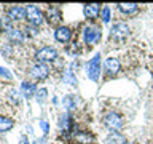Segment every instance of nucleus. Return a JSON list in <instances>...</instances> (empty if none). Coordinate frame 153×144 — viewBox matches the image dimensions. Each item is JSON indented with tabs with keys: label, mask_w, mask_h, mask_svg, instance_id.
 I'll return each mask as SVG.
<instances>
[{
	"label": "nucleus",
	"mask_w": 153,
	"mask_h": 144,
	"mask_svg": "<svg viewBox=\"0 0 153 144\" xmlns=\"http://www.w3.org/2000/svg\"><path fill=\"white\" fill-rule=\"evenodd\" d=\"M69 114H62L61 115V122H59V125H61V128H64V130H67L70 127V122H69Z\"/></svg>",
	"instance_id": "nucleus-21"
},
{
	"label": "nucleus",
	"mask_w": 153,
	"mask_h": 144,
	"mask_svg": "<svg viewBox=\"0 0 153 144\" xmlns=\"http://www.w3.org/2000/svg\"><path fill=\"white\" fill-rule=\"evenodd\" d=\"M128 34H129V27L124 22H118L112 27V37L113 38H126Z\"/></svg>",
	"instance_id": "nucleus-9"
},
{
	"label": "nucleus",
	"mask_w": 153,
	"mask_h": 144,
	"mask_svg": "<svg viewBox=\"0 0 153 144\" xmlns=\"http://www.w3.org/2000/svg\"><path fill=\"white\" fill-rule=\"evenodd\" d=\"M64 80L69 82L70 85H75V83H76V79L74 77V70H67L65 75H64Z\"/></svg>",
	"instance_id": "nucleus-22"
},
{
	"label": "nucleus",
	"mask_w": 153,
	"mask_h": 144,
	"mask_svg": "<svg viewBox=\"0 0 153 144\" xmlns=\"http://www.w3.org/2000/svg\"><path fill=\"white\" fill-rule=\"evenodd\" d=\"M0 29H3V31L10 32L11 29H14V27H13V21H11V19H10L8 16L0 18Z\"/></svg>",
	"instance_id": "nucleus-18"
},
{
	"label": "nucleus",
	"mask_w": 153,
	"mask_h": 144,
	"mask_svg": "<svg viewBox=\"0 0 153 144\" xmlns=\"http://www.w3.org/2000/svg\"><path fill=\"white\" fill-rule=\"evenodd\" d=\"M0 75H3V77H7V79H10V74L7 72V69H3V67H0Z\"/></svg>",
	"instance_id": "nucleus-26"
},
{
	"label": "nucleus",
	"mask_w": 153,
	"mask_h": 144,
	"mask_svg": "<svg viewBox=\"0 0 153 144\" xmlns=\"http://www.w3.org/2000/svg\"><path fill=\"white\" fill-rule=\"evenodd\" d=\"M35 85L30 83V82H22V85H21V91H22V94L26 96V99L29 98H32L33 93H35Z\"/></svg>",
	"instance_id": "nucleus-14"
},
{
	"label": "nucleus",
	"mask_w": 153,
	"mask_h": 144,
	"mask_svg": "<svg viewBox=\"0 0 153 144\" xmlns=\"http://www.w3.org/2000/svg\"><path fill=\"white\" fill-rule=\"evenodd\" d=\"M46 94H48V90L46 88H40L37 91V101L40 104H43V103H45V99H46Z\"/></svg>",
	"instance_id": "nucleus-20"
},
{
	"label": "nucleus",
	"mask_w": 153,
	"mask_h": 144,
	"mask_svg": "<svg viewBox=\"0 0 153 144\" xmlns=\"http://www.w3.org/2000/svg\"><path fill=\"white\" fill-rule=\"evenodd\" d=\"M26 14H27L26 18H27V21H29L30 26L38 27L43 22V13L38 7H35V5H27L26 7Z\"/></svg>",
	"instance_id": "nucleus-1"
},
{
	"label": "nucleus",
	"mask_w": 153,
	"mask_h": 144,
	"mask_svg": "<svg viewBox=\"0 0 153 144\" xmlns=\"http://www.w3.org/2000/svg\"><path fill=\"white\" fill-rule=\"evenodd\" d=\"M46 19L51 26H57L61 22V10L57 7H50L46 11Z\"/></svg>",
	"instance_id": "nucleus-10"
},
{
	"label": "nucleus",
	"mask_w": 153,
	"mask_h": 144,
	"mask_svg": "<svg viewBox=\"0 0 153 144\" xmlns=\"http://www.w3.org/2000/svg\"><path fill=\"white\" fill-rule=\"evenodd\" d=\"M105 144H126V138H124L123 134H120L118 131H113V133L108 134Z\"/></svg>",
	"instance_id": "nucleus-13"
},
{
	"label": "nucleus",
	"mask_w": 153,
	"mask_h": 144,
	"mask_svg": "<svg viewBox=\"0 0 153 144\" xmlns=\"http://www.w3.org/2000/svg\"><path fill=\"white\" fill-rule=\"evenodd\" d=\"M99 74H100V55L97 53V55L88 62V77L93 82H96L99 79Z\"/></svg>",
	"instance_id": "nucleus-3"
},
{
	"label": "nucleus",
	"mask_w": 153,
	"mask_h": 144,
	"mask_svg": "<svg viewBox=\"0 0 153 144\" xmlns=\"http://www.w3.org/2000/svg\"><path fill=\"white\" fill-rule=\"evenodd\" d=\"M19 144H30V142H29V139H27L26 134H22V136H21V139H19Z\"/></svg>",
	"instance_id": "nucleus-25"
},
{
	"label": "nucleus",
	"mask_w": 153,
	"mask_h": 144,
	"mask_svg": "<svg viewBox=\"0 0 153 144\" xmlns=\"http://www.w3.org/2000/svg\"><path fill=\"white\" fill-rule=\"evenodd\" d=\"M8 37L11 42H16V43H21L24 40V37H26V34L22 31H19V29H11V31L8 32Z\"/></svg>",
	"instance_id": "nucleus-17"
},
{
	"label": "nucleus",
	"mask_w": 153,
	"mask_h": 144,
	"mask_svg": "<svg viewBox=\"0 0 153 144\" xmlns=\"http://www.w3.org/2000/svg\"><path fill=\"white\" fill-rule=\"evenodd\" d=\"M118 8L126 14H134V13H137L139 5L137 3H118Z\"/></svg>",
	"instance_id": "nucleus-16"
},
{
	"label": "nucleus",
	"mask_w": 153,
	"mask_h": 144,
	"mask_svg": "<svg viewBox=\"0 0 153 144\" xmlns=\"http://www.w3.org/2000/svg\"><path fill=\"white\" fill-rule=\"evenodd\" d=\"M102 21L105 24L110 21V7H104L102 8Z\"/></svg>",
	"instance_id": "nucleus-23"
},
{
	"label": "nucleus",
	"mask_w": 153,
	"mask_h": 144,
	"mask_svg": "<svg viewBox=\"0 0 153 144\" xmlns=\"http://www.w3.org/2000/svg\"><path fill=\"white\" fill-rule=\"evenodd\" d=\"M8 18L11 19V21H24L26 19V8L24 7H11V8H8Z\"/></svg>",
	"instance_id": "nucleus-7"
},
{
	"label": "nucleus",
	"mask_w": 153,
	"mask_h": 144,
	"mask_svg": "<svg viewBox=\"0 0 153 144\" xmlns=\"http://www.w3.org/2000/svg\"><path fill=\"white\" fill-rule=\"evenodd\" d=\"M54 37H56V40H57V42L67 43V42H70V38H72V31H70L69 27H65V26H61V27H57V29H56Z\"/></svg>",
	"instance_id": "nucleus-8"
},
{
	"label": "nucleus",
	"mask_w": 153,
	"mask_h": 144,
	"mask_svg": "<svg viewBox=\"0 0 153 144\" xmlns=\"http://www.w3.org/2000/svg\"><path fill=\"white\" fill-rule=\"evenodd\" d=\"M35 59H37V62H43V64L53 62L57 59V51L51 46H43L42 50H38L35 53Z\"/></svg>",
	"instance_id": "nucleus-2"
},
{
	"label": "nucleus",
	"mask_w": 153,
	"mask_h": 144,
	"mask_svg": "<svg viewBox=\"0 0 153 144\" xmlns=\"http://www.w3.org/2000/svg\"><path fill=\"white\" fill-rule=\"evenodd\" d=\"M104 123H105V127L110 128V130H113V131H117V130H120L123 127L121 117H120L118 114H115V112H108L107 115H105V117H104Z\"/></svg>",
	"instance_id": "nucleus-6"
},
{
	"label": "nucleus",
	"mask_w": 153,
	"mask_h": 144,
	"mask_svg": "<svg viewBox=\"0 0 153 144\" xmlns=\"http://www.w3.org/2000/svg\"><path fill=\"white\" fill-rule=\"evenodd\" d=\"M126 144H131V142H126Z\"/></svg>",
	"instance_id": "nucleus-27"
},
{
	"label": "nucleus",
	"mask_w": 153,
	"mask_h": 144,
	"mask_svg": "<svg viewBox=\"0 0 153 144\" xmlns=\"http://www.w3.org/2000/svg\"><path fill=\"white\" fill-rule=\"evenodd\" d=\"M64 106H65L67 109H75V106H76V99H75V96H72V94L65 96V98H64Z\"/></svg>",
	"instance_id": "nucleus-19"
},
{
	"label": "nucleus",
	"mask_w": 153,
	"mask_h": 144,
	"mask_svg": "<svg viewBox=\"0 0 153 144\" xmlns=\"http://www.w3.org/2000/svg\"><path fill=\"white\" fill-rule=\"evenodd\" d=\"M104 67L108 74H117L120 70V61L117 58H107V59L104 61Z\"/></svg>",
	"instance_id": "nucleus-12"
},
{
	"label": "nucleus",
	"mask_w": 153,
	"mask_h": 144,
	"mask_svg": "<svg viewBox=\"0 0 153 144\" xmlns=\"http://www.w3.org/2000/svg\"><path fill=\"white\" fill-rule=\"evenodd\" d=\"M30 75L35 80H45L48 75H50V67L43 62H37L30 67Z\"/></svg>",
	"instance_id": "nucleus-5"
},
{
	"label": "nucleus",
	"mask_w": 153,
	"mask_h": 144,
	"mask_svg": "<svg viewBox=\"0 0 153 144\" xmlns=\"http://www.w3.org/2000/svg\"><path fill=\"white\" fill-rule=\"evenodd\" d=\"M40 127H42V130H43V133L45 134H48V123H46V120H40Z\"/></svg>",
	"instance_id": "nucleus-24"
},
{
	"label": "nucleus",
	"mask_w": 153,
	"mask_h": 144,
	"mask_svg": "<svg viewBox=\"0 0 153 144\" xmlns=\"http://www.w3.org/2000/svg\"><path fill=\"white\" fill-rule=\"evenodd\" d=\"M83 37H85V42L88 43V45L97 43L100 40V29L96 27V26H86L85 32H83Z\"/></svg>",
	"instance_id": "nucleus-4"
},
{
	"label": "nucleus",
	"mask_w": 153,
	"mask_h": 144,
	"mask_svg": "<svg viewBox=\"0 0 153 144\" xmlns=\"http://www.w3.org/2000/svg\"><path fill=\"white\" fill-rule=\"evenodd\" d=\"M100 11H102V10H100L99 3H88V5H85V16L88 19H96L99 16Z\"/></svg>",
	"instance_id": "nucleus-11"
},
{
	"label": "nucleus",
	"mask_w": 153,
	"mask_h": 144,
	"mask_svg": "<svg viewBox=\"0 0 153 144\" xmlns=\"http://www.w3.org/2000/svg\"><path fill=\"white\" fill-rule=\"evenodd\" d=\"M14 127V122L8 117H3L0 115V133H5V131H10Z\"/></svg>",
	"instance_id": "nucleus-15"
}]
</instances>
